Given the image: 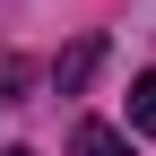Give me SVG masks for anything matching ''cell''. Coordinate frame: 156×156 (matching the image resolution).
I'll return each mask as SVG.
<instances>
[{
	"instance_id": "1",
	"label": "cell",
	"mask_w": 156,
	"mask_h": 156,
	"mask_svg": "<svg viewBox=\"0 0 156 156\" xmlns=\"http://www.w3.org/2000/svg\"><path fill=\"white\" fill-rule=\"evenodd\" d=\"M69 156H139V147H130V139H122L113 122H78V139H69Z\"/></svg>"
},
{
	"instance_id": "2",
	"label": "cell",
	"mask_w": 156,
	"mask_h": 156,
	"mask_svg": "<svg viewBox=\"0 0 156 156\" xmlns=\"http://www.w3.org/2000/svg\"><path fill=\"white\" fill-rule=\"evenodd\" d=\"M95 61H104V44H78L69 61H61V95H78V87H87V78H95Z\"/></svg>"
},
{
	"instance_id": "3",
	"label": "cell",
	"mask_w": 156,
	"mask_h": 156,
	"mask_svg": "<svg viewBox=\"0 0 156 156\" xmlns=\"http://www.w3.org/2000/svg\"><path fill=\"white\" fill-rule=\"evenodd\" d=\"M130 130H147V139H156V69L130 87Z\"/></svg>"
},
{
	"instance_id": "4",
	"label": "cell",
	"mask_w": 156,
	"mask_h": 156,
	"mask_svg": "<svg viewBox=\"0 0 156 156\" xmlns=\"http://www.w3.org/2000/svg\"><path fill=\"white\" fill-rule=\"evenodd\" d=\"M9 156H26V147H9Z\"/></svg>"
}]
</instances>
